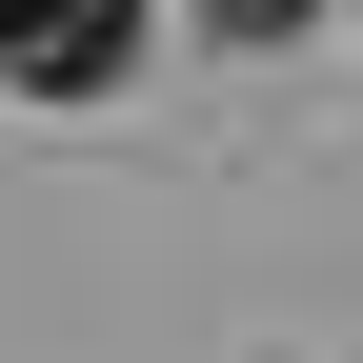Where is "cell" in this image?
Returning <instances> with one entry per match:
<instances>
[{
    "label": "cell",
    "mask_w": 363,
    "mask_h": 363,
    "mask_svg": "<svg viewBox=\"0 0 363 363\" xmlns=\"http://www.w3.org/2000/svg\"><path fill=\"white\" fill-rule=\"evenodd\" d=\"M142 61V0H0V81L21 101H101Z\"/></svg>",
    "instance_id": "1"
},
{
    "label": "cell",
    "mask_w": 363,
    "mask_h": 363,
    "mask_svg": "<svg viewBox=\"0 0 363 363\" xmlns=\"http://www.w3.org/2000/svg\"><path fill=\"white\" fill-rule=\"evenodd\" d=\"M283 21H323V0H222V40H283Z\"/></svg>",
    "instance_id": "2"
}]
</instances>
